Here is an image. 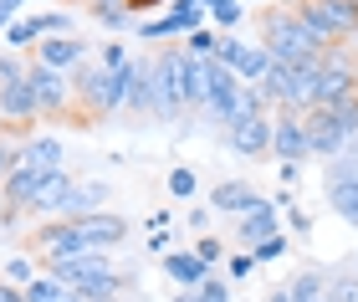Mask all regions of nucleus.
I'll return each instance as SVG.
<instances>
[{
    "label": "nucleus",
    "instance_id": "obj_24",
    "mask_svg": "<svg viewBox=\"0 0 358 302\" xmlns=\"http://www.w3.org/2000/svg\"><path fill=\"white\" fill-rule=\"evenodd\" d=\"M333 185H358V159L353 154L328 159V169H322V189H333Z\"/></svg>",
    "mask_w": 358,
    "mask_h": 302
},
{
    "label": "nucleus",
    "instance_id": "obj_15",
    "mask_svg": "<svg viewBox=\"0 0 358 302\" xmlns=\"http://www.w3.org/2000/svg\"><path fill=\"white\" fill-rule=\"evenodd\" d=\"M210 77H215V62H210V57H189V52H185V108H200V113H205Z\"/></svg>",
    "mask_w": 358,
    "mask_h": 302
},
{
    "label": "nucleus",
    "instance_id": "obj_34",
    "mask_svg": "<svg viewBox=\"0 0 358 302\" xmlns=\"http://www.w3.org/2000/svg\"><path fill=\"white\" fill-rule=\"evenodd\" d=\"M194 302H231V287H225L220 277H205L200 287H194Z\"/></svg>",
    "mask_w": 358,
    "mask_h": 302
},
{
    "label": "nucleus",
    "instance_id": "obj_13",
    "mask_svg": "<svg viewBox=\"0 0 358 302\" xmlns=\"http://www.w3.org/2000/svg\"><path fill=\"white\" fill-rule=\"evenodd\" d=\"M266 236H276V205H271V200H262L256 210H246V215L236 220V241L246 246V251H251V246H262Z\"/></svg>",
    "mask_w": 358,
    "mask_h": 302
},
{
    "label": "nucleus",
    "instance_id": "obj_23",
    "mask_svg": "<svg viewBox=\"0 0 358 302\" xmlns=\"http://www.w3.org/2000/svg\"><path fill=\"white\" fill-rule=\"evenodd\" d=\"M41 36H46V31H41L36 15H26V21H10V26H6V46H10V52H26V46L36 52Z\"/></svg>",
    "mask_w": 358,
    "mask_h": 302
},
{
    "label": "nucleus",
    "instance_id": "obj_39",
    "mask_svg": "<svg viewBox=\"0 0 358 302\" xmlns=\"http://www.w3.org/2000/svg\"><path fill=\"white\" fill-rule=\"evenodd\" d=\"M36 21H41V31H46V36H72V21H67L62 10H52V15H36Z\"/></svg>",
    "mask_w": 358,
    "mask_h": 302
},
{
    "label": "nucleus",
    "instance_id": "obj_21",
    "mask_svg": "<svg viewBox=\"0 0 358 302\" xmlns=\"http://www.w3.org/2000/svg\"><path fill=\"white\" fill-rule=\"evenodd\" d=\"M256 113H266V98H262V87L241 82V92H236V103H231V113L220 118V129H231V123H241V118H256Z\"/></svg>",
    "mask_w": 358,
    "mask_h": 302
},
{
    "label": "nucleus",
    "instance_id": "obj_17",
    "mask_svg": "<svg viewBox=\"0 0 358 302\" xmlns=\"http://www.w3.org/2000/svg\"><path fill=\"white\" fill-rule=\"evenodd\" d=\"M154 57H138L134 62V82H128V98H123V113H154Z\"/></svg>",
    "mask_w": 358,
    "mask_h": 302
},
{
    "label": "nucleus",
    "instance_id": "obj_1",
    "mask_svg": "<svg viewBox=\"0 0 358 302\" xmlns=\"http://www.w3.org/2000/svg\"><path fill=\"white\" fill-rule=\"evenodd\" d=\"M262 46L271 52V62H307V57L328 52V46L297 21V10H292V6H266L262 10Z\"/></svg>",
    "mask_w": 358,
    "mask_h": 302
},
{
    "label": "nucleus",
    "instance_id": "obj_43",
    "mask_svg": "<svg viewBox=\"0 0 358 302\" xmlns=\"http://www.w3.org/2000/svg\"><path fill=\"white\" fill-rule=\"evenodd\" d=\"M21 6H26V0H0V31H6L15 15H21Z\"/></svg>",
    "mask_w": 358,
    "mask_h": 302
},
{
    "label": "nucleus",
    "instance_id": "obj_22",
    "mask_svg": "<svg viewBox=\"0 0 358 302\" xmlns=\"http://www.w3.org/2000/svg\"><path fill=\"white\" fill-rule=\"evenodd\" d=\"M328 205H333V215L343 220V226L358 231V185H333L328 189Z\"/></svg>",
    "mask_w": 358,
    "mask_h": 302
},
{
    "label": "nucleus",
    "instance_id": "obj_40",
    "mask_svg": "<svg viewBox=\"0 0 358 302\" xmlns=\"http://www.w3.org/2000/svg\"><path fill=\"white\" fill-rule=\"evenodd\" d=\"M169 195H179V200L194 195V174H189V169H174V174H169Z\"/></svg>",
    "mask_w": 358,
    "mask_h": 302
},
{
    "label": "nucleus",
    "instance_id": "obj_45",
    "mask_svg": "<svg viewBox=\"0 0 358 302\" xmlns=\"http://www.w3.org/2000/svg\"><path fill=\"white\" fill-rule=\"evenodd\" d=\"M189 226L200 231V236H210V210H189Z\"/></svg>",
    "mask_w": 358,
    "mask_h": 302
},
{
    "label": "nucleus",
    "instance_id": "obj_2",
    "mask_svg": "<svg viewBox=\"0 0 358 302\" xmlns=\"http://www.w3.org/2000/svg\"><path fill=\"white\" fill-rule=\"evenodd\" d=\"M149 82H154V118L174 123L185 113V46H159Z\"/></svg>",
    "mask_w": 358,
    "mask_h": 302
},
{
    "label": "nucleus",
    "instance_id": "obj_30",
    "mask_svg": "<svg viewBox=\"0 0 358 302\" xmlns=\"http://www.w3.org/2000/svg\"><path fill=\"white\" fill-rule=\"evenodd\" d=\"M241 36H231V31H225V36H215V52H210V62H220V67H236V57H241Z\"/></svg>",
    "mask_w": 358,
    "mask_h": 302
},
{
    "label": "nucleus",
    "instance_id": "obj_47",
    "mask_svg": "<svg viewBox=\"0 0 358 302\" xmlns=\"http://www.w3.org/2000/svg\"><path fill=\"white\" fill-rule=\"evenodd\" d=\"M266 302H292V297H287V292H271V297H266Z\"/></svg>",
    "mask_w": 358,
    "mask_h": 302
},
{
    "label": "nucleus",
    "instance_id": "obj_8",
    "mask_svg": "<svg viewBox=\"0 0 358 302\" xmlns=\"http://www.w3.org/2000/svg\"><path fill=\"white\" fill-rule=\"evenodd\" d=\"M77 231L87 236V246H97V251H118L128 236H134V226L118 215V210H92V215H77L72 220Z\"/></svg>",
    "mask_w": 358,
    "mask_h": 302
},
{
    "label": "nucleus",
    "instance_id": "obj_35",
    "mask_svg": "<svg viewBox=\"0 0 358 302\" xmlns=\"http://www.w3.org/2000/svg\"><path fill=\"white\" fill-rule=\"evenodd\" d=\"M185 52L189 57H210V52H215V31H189V36H185Z\"/></svg>",
    "mask_w": 358,
    "mask_h": 302
},
{
    "label": "nucleus",
    "instance_id": "obj_32",
    "mask_svg": "<svg viewBox=\"0 0 358 302\" xmlns=\"http://www.w3.org/2000/svg\"><path fill=\"white\" fill-rule=\"evenodd\" d=\"M62 292H67V287H62L57 277H36V282L26 287V302H57Z\"/></svg>",
    "mask_w": 358,
    "mask_h": 302
},
{
    "label": "nucleus",
    "instance_id": "obj_7",
    "mask_svg": "<svg viewBox=\"0 0 358 302\" xmlns=\"http://www.w3.org/2000/svg\"><path fill=\"white\" fill-rule=\"evenodd\" d=\"M225 149L236 159H262L271 154V113H256V118H241L225 129Z\"/></svg>",
    "mask_w": 358,
    "mask_h": 302
},
{
    "label": "nucleus",
    "instance_id": "obj_20",
    "mask_svg": "<svg viewBox=\"0 0 358 302\" xmlns=\"http://www.w3.org/2000/svg\"><path fill=\"white\" fill-rule=\"evenodd\" d=\"M236 77H241V82H251V87H262V77L271 72V52H266V46L262 41H256V46H241V57H236V67H231Z\"/></svg>",
    "mask_w": 358,
    "mask_h": 302
},
{
    "label": "nucleus",
    "instance_id": "obj_50",
    "mask_svg": "<svg viewBox=\"0 0 358 302\" xmlns=\"http://www.w3.org/2000/svg\"><path fill=\"white\" fill-rule=\"evenodd\" d=\"M108 302H123V297H108Z\"/></svg>",
    "mask_w": 358,
    "mask_h": 302
},
{
    "label": "nucleus",
    "instance_id": "obj_44",
    "mask_svg": "<svg viewBox=\"0 0 358 302\" xmlns=\"http://www.w3.org/2000/svg\"><path fill=\"white\" fill-rule=\"evenodd\" d=\"M0 302H26V287H15V282H0Z\"/></svg>",
    "mask_w": 358,
    "mask_h": 302
},
{
    "label": "nucleus",
    "instance_id": "obj_31",
    "mask_svg": "<svg viewBox=\"0 0 358 302\" xmlns=\"http://www.w3.org/2000/svg\"><path fill=\"white\" fill-rule=\"evenodd\" d=\"M31 72V62H21V52H0V87L6 82H21Z\"/></svg>",
    "mask_w": 358,
    "mask_h": 302
},
{
    "label": "nucleus",
    "instance_id": "obj_49",
    "mask_svg": "<svg viewBox=\"0 0 358 302\" xmlns=\"http://www.w3.org/2000/svg\"><path fill=\"white\" fill-rule=\"evenodd\" d=\"M0 215H6V195H0Z\"/></svg>",
    "mask_w": 358,
    "mask_h": 302
},
{
    "label": "nucleus",
    "instance_id": "obj_38",
    "mask_svg": "<svg viewBox=\"0 0 358 302\" xmlns=\"http://www.w3.org/2000/svg\"><path fill=\"white\" fill-rule=\"evenodd\" d=\"M194 257H200L205 266H215L225 257V246H220V236H200V246H194Z\"/></svg>",
    "mask_w": 358,
    "mask_h": 302
},
{
    "label": "nucleus",
    "instance_id": "obj_16",
    "mask_svg": "<svg viewBox=\"0 0 358 302\" xmlns=\"http://www.w3.org/2000/svg\"><path fill=\"white\" fill-rule=\"evenodd\" d=\"M103 200H108V185H72L67 195H62V205H57V215L62 220H77V215H92V210H103Z\"/></svg>",
    "mask_w": 358,
    "mask_h": 302
},
{
    "label": "nucleus",
    "instance_id": "obj_42",
    "mask_svg": "<svg viewBox=\"0 0 358 302\" xmlns=\"http://www.w3.org/2000/svg\"><path fill=\"white\" fill-rule=\"evenodd\" d=\"M10 169H15V144H10V138H0V180H6Z\"/></svg>",
    "mask_w": 358,
    "mask_h": 302
},
{
    "label": "nucleus",
    "instance_id": "obj_18",
    "mask_svg": "<svg viewBox=\"0 0 358 302\" xmlns=\"http://www.w3.org/2000/svg\"><path fill=\"white\" fill-rule=\"evenodd\" d=\"M164 277L179 282V287H200V282L210 277V266L194 257V251H164Z\"/></svg>",
    "mask_w": 358,
    "mask_h": 302
},
{
    "label": "nucleus",
    "instance_id": "obj_48",
    "mask_svg": "<svg viewBox=\"0 0 358 302\" xmlns=\"http://www.w3.org/2000/svg\"><path fill=\"white\" fill-rule=\"evenodd\" d=\"M174 302H194V287H189V292H179V297H174Z\"/></svg>",
    "mask_w": 358,
    "mask_h": 302
},
{
    "label": "nucleus",
    "instance_id": "obj_10",
    "mask_svg": "<svg viewBox=\"0 0 358 302\" xmlns=\"http://www.w3.org/2000/svg\"><path fill=\"white\" fill-rule=\"evenodd\" d=\"M31 62H36V67H52V72H72L77 62H87V46L77 36H41Z\"/></svg>",
    "mask_w": 358,
    "mask_h": 302
},
{
    "label": "nucleus",
    "instance_id": "obj_4",
    "mask_svg": "<svg viewBox=\"0 0 358 302\" xmlns=\"http://www.w3.org/2000/svg\"><path fill=\"white\" fill-rule=\"evenodd\" d=\"M348 98H358V57L348 46H328V52H322V77H317L313 108H338Z\"/></svg>",
    "mask_w": 358,
    "mask_h": 302
},
{
    "label": "nucleus",
    "instance_id": "obj_27",
    "mask_svg": "<svg viewBox=\"0 0 358 302\" xmlns=\"http://www.w3.org/2000/svg\"><path fill=\"white\" fill-rule=\"evenodd\" d=\"M205 10H210V21L220 26V36L241 21V15H246V6H241V0H205Z\"/></svg>",
    "mask_w": 358,
    "mask_h": 302
},
{
    "label": "nucleus",
    "instance_id": "obj_11",
    "mask_svg": "<svg viewBox=\"0 0 358 302\" xmlns=\"http://www.w3.org/2000/svg\"><path fill=\"white\" fill-rule=\"evenodd\" d=\"M15 169H62V138L31 134L26 144H15Z\"/></svg>",
    "mask_w": 358,
    "mask_h": 302
},
{
    "label": "nucleus",
    "instance_id": "obj_14",
    "mask_svg": "<svg viewBox=\"0 0 358 302\" xmlns=\"http://www.w3.org/2000/svg\"><path fill=\"white\" fill-rule=\"evenodd\" d=\"M72 185H77V180H72L67 169H46L41 180H36V195H31L26 210H36V215H57V205H62V195H67Z\"/></svg>",
    "mask_w": 358,
    "mask_h": 302
},
{
    "label": "nucleus",
    "instance_id": "obj_33",
    "mask_svg": "<svg viewBox=\"0 0 358 302\" xmlns=\"http://www.w3.org/2000/svg\"><path fill=\"white\" fill-rule=\"evenodd\" d=\"M276 257H287V236H282V231L266 236L262 246H251V261H276Z\"/></svg>",
    "mask_w": 358,
    "mask_h": 302
},
{
    "label": "nucleus",
    "instance_id": "obj_12",
    "mask_svg": "<svg viewBox=\"0 0 358 302\" xmlns=\"http://www.w3.org/2000/svg\"><path fill=\"white\" fill-rule=\"evenodd\" d=\"M262 205V195L246 185V180H220L215 189H210V210H220V215H246V210H256Z\"/></svg>",
    "mask_w": 358,
    "mask_h": 302
},
{
    "label": "nucleus",
    "instance_id": "obj_3",
    "mask_svg": "<svg viewBox=\"0 0 358 302\" xmlns=\"http://www.w3.org/2000/svg\"><path fill=\"white\" fill-rule=\"evenodd\" d=\"M26 246L41 257V266H57V261H77V257H92L97 246H87V236L72 226V220H62V215H52V220H41L36 231L26 236Z\"/></svg>",
    "mask_w": 358,
    "mask_h": 302
},
{
    "label": "nucleus",
    "instance_id": "obj_41",
    "mask_svg": "<svg viewBox=\"0 0 358 302\" xmlns=\"http://www.w3.org/2000/svg\"><path fill=\"white\" fill-rule=\"evenodd\" d=\"M225 266H231V277L241 282V277H251V266H256V261H251V251H241V257H231Z\"/></svg>",
    "mask_w": 358,
    "mask_h": 302
},
{
    "label": "nucleus",
    "instance_id": "obj_37",
    "mask_svg": "<svg viewBox=\"0 0 358 302\" xmlns=\"http://www.w3.org/2000/svg\"><path fill=\"white\" fill-rule=\"evenodd\" d=\"M333 113H338V123H343V134H348V138H358V98H348V103H338Z\"/></svg>",
    "mask_w": 358,
    "mask_h": 302
},
{
    "label": "nucleus",
    "instance_id": "obj_26",
    "mask_svg": "<svg viewBox=\"0 0 358 302\" xmlns=\"http://www.w3.org/2000/svg\"><path fill=\"white\" fill-rule=\"evenodd\" d=\"M169 15L179 21V31L189 36V31H200V26H205V0H174Z\"/></svg>",
    "mask_w": 358,
    "mask_h": 302
},
{
    "label": "nucleus",
    "instance_id": "obj_9",
    "mask_svg": "<svg viewBox=\"0 0 358 302\" xmlns=\"http://www.w3.org/2000/svg\"><path fill=\"white\" fill-rule=\"evenodd\" d=\"M271 154L282 159V164H302L307 159V134H302L297 113H276L271 118Z\"/></svg>",
    "mask_w": 358,
    "mask_h": 302
},
{
    "label": "nucleus",
    "instance_id": "obj_46",
    "mask_svg": "<svg viewBox=\"0 0 358 302\" xmlns=\"http://www.w3.org/2000/svg\"><path fill=\"white\" fill-rule=\"evenodd\" d=\"M123 6H128V15H134V21H138V15L149 10V6H159V0H123Z\"/></svg>",
    "mask_w": 358,
    "mask_h": 302
},
{
    "label": "nucleus",
    "instance_id": "obj_36",
    "mask_svg": "<svg viewBox=\"0 0 358 302\" xmlns=\"http://www.w3.org/2000/svg\"><path fill=\"white\" fill-rule=\"evenodd\" d=\"M6 277L15 282V287H31V282H36V266H31L26 257H10L6 261Z\"/></svg>",
    "mask_w": 358,
    "mask_h": 302
},
{
    "label": "nucleus",
    "instance_id": "obj_5",
    "mask_svg": "<svg viewBox=\"0 0 358 302\" xmlns=\"http://www.w3.org/2000/svg\"><path fill=\"white\" fill-rule=\"evenodd\" d=\"M302 118V134H307V154H317V159H338L348 144V134H343V123H338L333 108H307Z\"/></svg>",
    "mask_w": 358,
    "mask_h": 302
},
{
    "label": "nucleus",
    "instance_id": "obj_19",
    "mask_svg": "<svg viewBox=\"0 0 358 302\" xmlns=\"http://www.w3.org/2000/svg\"><path fill=\"white\" fill-rule=\"evenodd\" d=\"M292 302H328V272H317V266H307V272H297L282 287Z\"/></svg>",
    "mask_w": 358,
    "mask_h": 302
},
{
    "label": "nucleus",
    "instance_id": "obj_25",
    "mask_svg": "<svg viewBox=\"0 0 358 302\" xmlns=\"http://www.w3.org/2000/svg\"><path fill=\"white\" fill-rule=\"evenodd\" d=\"M92 15H97L108 31H128V26H134V15H128L123 0H92Z\"/></svg>",
    "mask_w": 358,
    "mask_h": 302
},
{
    "label": "nucleus",
    "instance_id": "obj_6",
    "mask_svg": "<svg viewBox=\"0 0 358 302\" xmlns=\"http://www.w3.org/2000/svg\"><path fill=\"white\" fill-rule=\"evenodd\" d=\"M26 82H31V92H36L41 118H67L72 113V82H67V72H52V67H36V62H31Z\"/></svg>",
    "mask_w": 358,
    "mask_h": 302
},
{
    "label": "nucleus",
    "instance_id": "obj_28",
    "mask_svg": "<svg viewBox=\"0 0 358 302\" xmlns=\"http://www.w3.org/2000/svg\"><path fill=\"white\" fill-rule=\"evenodd\" d=\"M138 36H143V41H169V36H185V31H179L174 15H159V21H143V26H138Z\"/></svg>",
    "mask_w": 358,
    "mask_h": 302
},
{
    "label": "nucleus",
    "instance_id": "obj_29",
    "mask_svg": "<svg viewBox=\"0 0 358 302\" xmlns=\"http://www.w3.org/2000/svg\"><path fill=\"white\" fill-rule=\"evenodd\" d=\"M328 302H358V277L353 272L328 277Z\"/></svg>",
    "mask_w": 358,
    "mask_h": 302
}]
</instances>
